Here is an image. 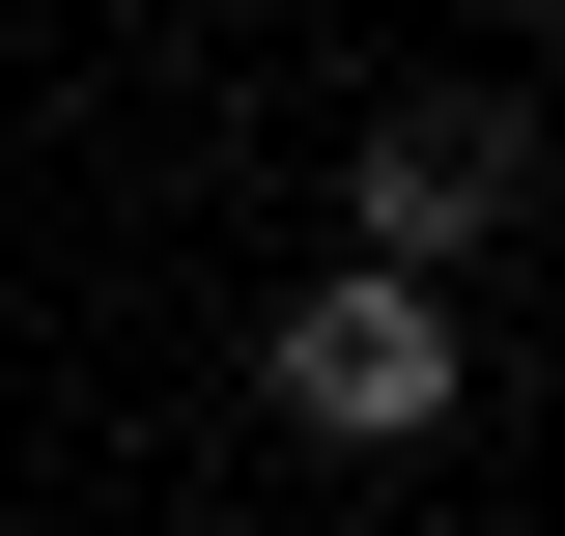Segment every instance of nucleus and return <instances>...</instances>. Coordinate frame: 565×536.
Instances as JSON below:
<instances>
[{
  "label": "nucleus",
  "mask_w": 565,
  "mask_h": 536,
  "mask_svg": "<svg viewBox=\"0 0 565 536\" xmlns=\"http://www.w3.org/2000/svg\"><path fill=\"white\" fill-rule=\"evenodd\" d=\"M509 199H537V114L509 85H424V114H367V255H509Z\"/></svg>",
  "instance_id": "nucleus-2"
},
{
  "label": "nucleus",
  "mask_w": 565,
  "mask_h": 536,
  "mask_svg": "<svg viewBox=\"0 0 565 536\" xmlns=\"http://www.w3.org/2000/svg\"><path fill=\"white\" fill-rule=\"evenodd\" d=\"M255 367H282V424H311V452H424V424L481 396V367H452V282H424V255H340L311 311L255 339Z\"/></svg>",
  "instance_id": "nucleus-1"
}]
</instances>
